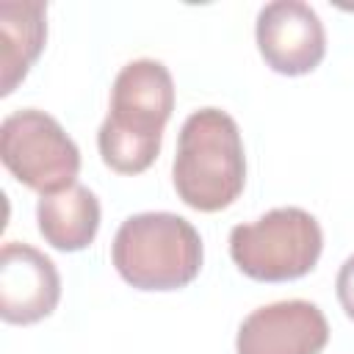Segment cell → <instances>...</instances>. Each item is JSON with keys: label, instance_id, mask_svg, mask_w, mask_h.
<instances>
[{"label": "cell", "instance_id": "4", "mask_svg": "<svg viewBox=\"0 0 354 354\" xmlns=\"http://www.w3.org/2000/svg\"><path fill=\"white\" fill-rule=\"evenodd\" d=\"M321 249V224L301 207H274L257 221L238 224L230 232L232 263L257 282H290L310 274Z\"/></svg>", "mask_w": 354, "mask_h": 354}, {"label": "cell", "instance_id": "2", "mask_svg": "<svg viewBox=\"0 0 354 354\" xmlns=\"http://www.w3.org/2000/svg\"><path fill=\"white\" fill-rule=\"evenodd\" d=\"M171 180L177 196L199 213L224 210L241 196L246 155L241 130L227 111L199 108L183 122Z\"/></svg>", "mask_w": 354, "mask_h": 354}, {"label": "cell", "instance_id": "1", "mask_svg": "<svg viewBox=\"0 0 354 354\" xmlns=\"http://www.w3.org/2000/svg\"><path fill=\"white\" fill-rule=\"evenodd\" d=\"M171 111V72L155 58L124 64L111 88V111L97 133L102 163L119 174L147 171L160 152Z\"/></svg>", "mask_w": 354, "mask_h": 354}, {"label": "cell", "instance_id": "9", "mask_svg": "<svg viewBox=\"0 0 354 354\" xmlns=\"http://www.w3.org/2000/svg\"><path fill=\"white\" fill-rule=\"evenodd\" d=\"M47 6L39 0L0 3V94L8 97L44 50Z\"/></svg>", "mask_w": 354, "mask_h": 354}, {"label": "cell", "instance_id": "7", "mask_svg": "<svg viewBox=\"0 0 354 354\" xmlns=\"http://www.w3.org/2000/svg\"><path fill=\"white\" fill-rule=\"evenodd\" d=\"M329 324L318 304L285 299L252 310L235 337L238 354H321Z\"/></svg>", "mask_w": 354, "mask_h": 354}, {"label": "cell", "instance_id": "8", "mask_svg": "<svg viewBox=\"0 0 354 354\" xmlns=\"http://www.w3.org/2000/svg\"><path fill=\"white\" fill-rule=\"evenodd\" d=\"M61 277L55 263L30 243L8 241L0 252V318L6 324H36L58 307Z\"/></svg>", "mask_w": 354, "mask_h": 354}, {"label": "cell", "instance_id": "3", "mask_svg": "<svg viewBox=\"0 0 354 354\" xmlns=\"http://www.w3.org/2000/svg\"><path fill=\"white\" fill-rule=\"evenodd\" d=\"M202 257L196 227L166 210L124 218L111 243L113 268L136 290H180L196 279Z\"/></svg>", "mask_w": 354, "mask_h": 354}, {"label": "cell", "instance_id": "10", "mask_svg": "<svg viewBox=\"0 0 354 354\" xmlns=\"http://www.w3.org/2000/svg\"><path fill=\"white\" fill-rule=\"evenodd\" d=\"M41 238L58 252L86 249L100 230V199L86 185H72L58 194H44L36 205Z\"/></svg>", "mask_w": 354, "mask_h": 354}, {"label": "cell", "instance_id": "5", "mask_svg": "<svg viewBox=\"0 0 354 354\" xmlns=\"http://www.w3.org/2000/svg\"><path fill=\"white\" fill-rule=\"evenodd\" d=\"M0 160L30 191L58 194L80 174V149L50 113L22 108L0 124Z\"/></svg>", "mask_w": 354, "mask_h": 354}, {"label": "cell", "instance_id": "6", "mask_svg": "<svg viewBox=\"0 0 354 354\" xmlns=\"http://www.w3.org/2000/svg\"><path fill=\"white\" fill-rule=\"evenodd\" d=\"M254 39L263 61L288 77L313 72L326 53L324 22L301 0H274L257 14Z\"/></svg>", "mask_w": 354, "mask_h": 354}, {"label": "cell", "instance_id": "11", "mask_svg": "<svg viewBox=\"0 0 354 354\" xmlns=\"http://www.w3.org/2000/svg\"><path fill=\"white\" fill-rule=\"evenodd\" d=\"M335 290H337V301H340V307H343L346 315L354 321V254L346 257V263L340 266L337 279H335Z\"/></svg>", "mask_w": 354, "mask_h": 354}]
</instances>
